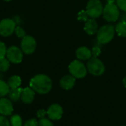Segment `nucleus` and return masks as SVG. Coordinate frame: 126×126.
<instances>
[{"instance_id":"nucleus-1","label":"nucleus","mask_w":126,"mask_h":126,"mask_svg":"<svg viewBox=\"0 0 126 126\" xmlns=\"http://www.w3.org/2000/svg\"><path fill=\"white\" fill-rule=\"evenodd\" d=\"M30 87L38 94H45L51 91L52 88V81L48 75L38 74L31 78Z\"/></svg>"},{"instance_id":"nucleus-2","label":"nucleus","mask_w":126,"mask_h":126,"mask_svg":"<svg viewBox=\"0 0 126 126\" xmlns=\"http://www.w3.org/2000/svg\"><path fill=\"white\" fill-rule=\"evenodd\" d=\"M115 34V27L111 24H106L101 27L97 32V39L100 44H106L111 42Z\"/></svg>"},{"instance_id":"nucleus-3","label":"nucleus","mask_w":126,"mask_h":126,"mask_svg":"<svg viewBox=\"0 0 126 126\" xmlns=\"http://www.w3.org/2000/svg\"><path fill=\"white\" fill-rule=\"evenodd\" d=\"M87 71L94 76H100L105 72L104 63L97 58L92 57L86 65Z\"/></svg>"},{"instance_id":"nucleus-4","label":"nucleus","mask_w":126,"mask_h":126,"mask_svg":"<svg viewBox=\"0 0 126 126\" xmlns=\"http://www.w3.org/2000/svg\"><path fill=\"white\" fill-rule=\"evenodd\" d=\"M103 16L105 20L108 22H114L117 21L120 17L119 7L114 3H107L103 7Z\"/></svg>"},{"instance_id":"nucleus-5","label":"nucleus","mask_w":126,"mask_h":126,"mask_svg":"<svg viewBox=\"0 0 126 126\" xmlns=\"http://www.w3.org/2000/svg\"><path fill=\"white\" fill-rule=\"evenodd\" d=\"M69 71L70 74L75 78L81 79L86 76L87 68L79 60H75L69 66Z\"/></svg>"},{"instance_id":"nucleus-6","label":"nucleus","mask_w":126,"mask_h":126,"mask_svg":"<svg viewBox=\"0 0 126 126\" xmlns=\"http://www.w3.org/2000/svg\"><path fill=\"white\" fill-rule=\"evenodd\" d=\"M86 10L92 18H98L103 14V4L100 0H89L86 4Z\"/></svg>"},{"instance_id":"nucleus-7","label":"nucleus","mask_w":126,"mask_h":126,"mask_svg":"<svg viewBox=\"0 0 126 126\" xmlns=\"http://www.w3.org/2000/svg\"><path fill=\"white\" fill-rule=\"evenodd\" d=\"M20 47L23 53L26 55H31L36 49V41L35 38H33L32 36L26 35L25 37L21 38Z\"/></svg>"},{"instance_id":"nucleus-8","label":"nucleus","mask_w":126,"mask_h":126,"mask_svg":"<svg viewBox=\"0 0 126 126\" xmlns=\"http://www.w3.org/2000/svg\"><path fill=\"white\" fill-rule=\"evenodd\" d=\"M16 27V22L11 18H4L0 21V35L2 37H9L15 31Z\"/></svg>"},{"instance_id":"nucleus-9","label":"nucleus","mask_w":126,"mask_h":126,"mask_svg":"<svg viewBox=\"0 0 126 126\" xmlns=\"http://www.w3.org/2000/svg\"><path fill=\"white\" fill-rule=\"evenodd\" d=\"M23 52L16 46H11L7 49L6 58L12 63H20L23 60Z\"/></svg>"},{"instance_id":"nucleus-10","label":"nucleus","mask_w":126,"mask_h":126,"mask_svg":"<svg viewBox=\"0 0 126 126\" xmlns=\"http://www.w3.org/2000/svg\"><path fill=\"white\" fill-rule=\"evenodd\" d=\"M63 108L58 104L51 105L47 111V114L51 120H58L63 116Z\"/></svg>"},{"instance_id":"nucleus-11","label":"nucleus","mask_w":126,"mask_h":126,"mask_svg":"<svg viewBox=\"0 0 126 126\" xmlns=\"http://www.w3.org/2000/svg\"><path fill=\"white\" fill-rule=\"evenodd\" d=\"M13 111V106L10 100L1 97L0 99V114L3 116H9Z\"/></svg>"},{"instance_id":"nucleus-12","label":"nucleus","mask_w":126,"mask_h":126,"mask_svg":"<svg viewBox=\"0 0 126 126\" xmlns=\"http://www.w3.org/2000/svg\"><path fill=\"white\" fill-rule=\"evenodd\" d=\"M35 92L30 87H26L23 89L21 94V100L24 104H30L33 102L35 99Z\"/></svg>"},{"instance_id":"nucleus-13","label":"nucleus","mask_w":126,"mask_h":126,"mask_svg":"<svg viewBox=\"0 0 126 126\" xmlns=\"http://www.w3.org/2000/svg\"><path fill=\"white\" fill-rule=\"evenodd\" d=\"M76 78L72 75H67L63 76L60 80V85L62 89L65 90H69L72 89L75 84Z\"/></svg>"},{"instance_id":"nucleus-14","label":"nucleus","mask_w":126,"mask_h":126,"mask_svg":"<svg viewBox=\"0 0 126 126\" xmlns=\"http://www.w3.org/2000/svg\"><path fill=\"white\" fill-rule=\"evenodd\" d=\"M84 30L89 35H92L97 32L98 31V24L95 21V18H89L84 25Z\"/></svg>"},{"instance_id":"nucleus-15","label":"nucleus","mask_w":126,"mask_h":126,"mask_svg":"<svg viewBox=\"0 0 126 126\" xmlns=\"http://www.w3.org/2000/svg\"><path fill=\"white\" fill-rule=\"evenodd\" d=\"M76 57L81 61L89 60L92 57V51L86 47H80L76 50Z\"/></svg>"},{"instance_id":"nucleus-16","label":"nucleus","mask_w":126,"mask_h":126,"mask_svg":"<svg viewBox=\"0 0 126 126\" xmlns=\"http://www.w3.org/2000/svg\"><path fill=\"white\" fill-rule=\"evenodd\" d=\"M23 89L18 87L15 89H10L8 93L9 99L13 102H17L21 99V94L22 92Z\"/></svg>"},{"instance_id":"nucleus-17","label":"nucleus","mask_w":126,"mask_h":126,"mask_svg":"<svg viewBox=\"0 0 126 126\" xmlns=\"http://www.w3.org/2000/svg\"><path fill=\"white\" fill-rule=\"evenodd\" d=\"M7 83L10 89L18 88L21 84V79L18 75H13L8 78Z\"/></svg>"},{"instance_id":"nucleus-18","label":"nucleus","mask_w":126,"mask_h":126,"mask_svg":"<svg viewBox=\"0 0 126 126\" xmlns=\"http://www.w3.org/2000/svg\"><path fill=\"white\" fill-rule=\"evenodd\" d=\"M115 31L119 36L126 38V21H120L115 27Z\"/></svg>"},{"instance_id":"nucleus-19","label":"nucleus","mask_w":126,"mask_h":126,"mask_svg":"<svg viewBox=\"0 0 126 126\" xmlns=\"http://www.w3.org/2000/svg\"><path fill=\"white\" fill-rule=\"evenodd\" d=\"M10 88L9 87L7 83L0 79V97H4L8 94Z\"/></svg>"},{"instance_id":"nucleus-20","label":"nucleus","mask_w":126,"mask_h":126,"mask_svg":"<svg viewBox=\"0 0 126 126\" xmlns=\"http://www.w3.org/2000/svg\"><path fill=\"white\" fill-rule=\"evenodd\" d=\"M10 66V62L6 57L0 58V72H7Z\"/></svg>"},{"instance_id":"nucleus-21","label":"nucleus","mask_w":126,"mask_h":126,"mask_svg":"<svg viewBox=\"0 0 126 126\" xmlns=\"http://www.w3.org/2000/svg\"><path fill=\"white\" fill-rule=\"evenodd\" d=\"M10 126H22L21 117L18 114H14L10 118Z\"/></svg>"},{"instance_id":"nucleus-22","label":"nucleus","mask_w":126,"mask_h":126,"mask_svg":"<svg viewBox=\"0 0 126 126\" xmlns=\"http://www.w3.org/2000/svg\"><path fill=\"white\" fill-rule=\"evenodd\" d=\"M14 32H15L16 35L18 38H23L24 37H25L27 35L25 30L21 27H20V26H16V29H15Z\"/></svg>"},{"instance_id":"nucleus-23","label":"nucleus","mask_w":126,"mask_h":126,"mask_svg":"<svg viewBox=\"0 0 126 126\" xmlns=\"http://www.w3.org/2000/svg\"><path fill=\"white\" fill-rule=\"evenodd\" d=\"M88 17H89V15H88L86 10H81L78 14V20H80V21H86L89 19Z\"/></svg>"},{"instance_id":"nucleus-24","label":"nucleus","mask_w":126,"mask_h":126,"mask_svg":"<svg viewBox=\"0 0 126 126\" xmlns=\"http://www.w3.org/2000/svg\"><path fill=\"white\" fill-rule=\"evenodd\" d=\"M38 126H54V125L52 123V121H50L49 119L43 118L38 121Z\"/></svg>"},{"instance_id":"nucleus-25","label":"nucleus","mask_w":126,"mask_h":126,"mask_svg":"<svg viewBox=\"0 0 126 126\" xmlns=\"http://www.w3.org/2000/svg\"><path fill=\"white\" fill-rule=\"evenodd\" d=\"M7 47L4 43L2 41H0V58H2L4 57H6V52H7Z\"/></svg>"},{"instance_id":"nucleus-26","label":"nucleus","mask_w":126,"mask_h":126,"mask_svg":"<svg viewBox=\"0 0 126 126\" xmlns=\"http://www.w3.org/2000/svg\"><path fill=\"white\" fill-rule=\"evenodd\" d=\"M116 2L119 9L126 12V0H116Z\"/></svg>"},{"instance_id":"nucleus-27","label":"nucleus","mask_w":126,"mask_h":126,"mask_svg":"<svg viewBox=\"0 0 126 126\" xmlns=\"http://www.w3.org/2000/svg\"><path fill=\"white\" fill-rule=\"evenodd\" d=\"M0 126H10V121L5 117V116L0 115Z\"/></svg>"},{"instance_id":"nucleus-28","label":"nucleus","mask_w":126,"mask_h":126,"mask_svg":"<svg viewBox=\"0 0 126 126\" xmlns=\"http://www.w3.org/2000/svg\"><path fill=\"white\" fill-rule=\"evenodd\" d=\"M38 126V122L35 120V119H30V120H27L24 124V126Z\"/></svg>"},{"instance_id":"nucleus-29","label":"nucleus","mask_w":126,"mask_h":126,"mask_svg":"<svg viewBox=\"0 0 126 126\" xmlns=\"http://www.w3.org/2000/svg\"><path fill=\"white\" fill-rule=\"evenodd\" d=\"M101 53V49L100 47H94L92 48V55L94 58H97V56L100 55V54Z\"/></svg>"},{"instance_id":"nucleus-30","label":"nucleus","mask_w":126,"mask_h":126,"mask_svg":"<svg viewBox=\"0 0 126 126\" xmlns=\"http://www.w3.org/2000/svg\"><path fill=\"white\" fill-rule=\"evenodd\" d=\"M47 114V111L44 109H40L37 111V117L41 120L43 118H45V116Z\"/></svg>"},{"instance_id":"nucleus-31","label":"nucleus","mask_w":126,"mask_h":126,"mask_svg":"<svg viewBox=\"0 0 126 126\" xmlns=\"http://www.w3.org/2000/svg\"><path fill=\"white\" fill-rule=\"evenodd\" d=\"M121 21H126V12H125V13L123 15V16H122V20H121Z\"/></svg>"},{"instance_id":"nucleus-32","label":"nucleus","mask_w":126,"mask_h":126,"mask_svg":"<svg viewBox=\"0 0 126 126\" xmlns=\"http://www.w3.org/2000/svg\"><path fill=\"white\" fill-rule=\"evenodd\" d=\"M123 85H124V86H125V88H126V76L123 78Z\"/></svg>"},{"instance_id":"nucleus-33","label":"nucleus","mask_w":126,"mask_h":126,"mask_svg":"<svg viewBox=\"0 0 126 126\" xmlns=\"http://www.w3.org/2000/svg\"><path fill=\"white\" fill-rule=\"evenodd\" d=\"M107 3H110V4H112V3H114L116 1V0H106Z\"/></svg>"},{"instance_id":"nucleus-34","label":"nucleus","mask_w":126,"mask_h":126,"mask_svg":"<svg viewBox=\"0 0 126 126\" xmlns=\"http://www.w3.org/2000/svg\"><path fill=\"white\" fill-rule=\"evenodd\" d=\"M3 1H10L12 0H3Z\"/></svg>"},{"instance_id":"nucleus-35","label":"nucleus","mask_w":126,"mask_h":126,"mask_svg":"<svg viewBox=\"0 0 126 126\" xmlns=\"http://www.w3.org/2000/svg\"></svg>"}]
</instances>
